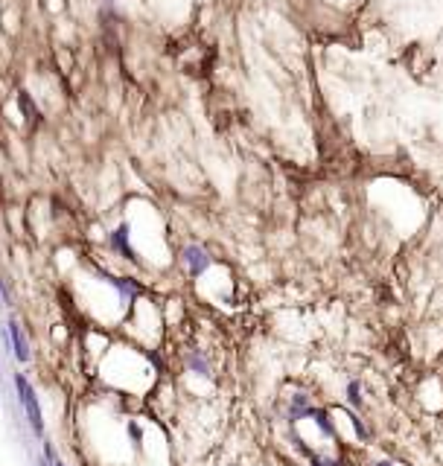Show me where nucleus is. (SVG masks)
<instances>
[{"mask_svg": "<svg viewBox=\"0 0 443 466\" xmlns=\"http://www.w3.org/2000/svg\"><path fill=\"white\" fill-rule=\"evenodd\" d=\"M15 388H18V399H21V406L23 411H27V420L32 425V432L35 434H44V417H41V406H39V399H35V388L27 382V376H15Z\"/></svg>", "mask_w": 443, "mask_h": 466, "instance_id": "obj_1", "label": "nucleus"}, {"mask_svg": "<svg viewBox=\"0 0 443 466\" xmlns=\"http://www.w3.org/2000/svg\"><path fill=\"white\" fill-rule=\"evenodd\" d=\"M181 260H184V265H187V271L193 277H199V274H204L207 268H210V254H207L204 248H199V245H187L184 254H181Z\"/></svg>", "mask_w": 443, "mask_h": 466, "instance_id": "obj_2", "label": "nucleus"}, {"mask_svg": "<svg viewBox=\"0 0 443 466\" xmlns=\"http://www.w3.org/2000/svg\"><path fill=\"white\" fill-rule=\"evenodd\" d=\"M6 335H9V341H6L9 353H15V359H18L21 364H27L32 355H30V344H27V338H23L18 321H9V324H6Z\"/></svg>", "mask_w": 443, "mask_h": 466, "instance_id": "obj_3", "label": "nucleus"}, {"mask_svg": "<svg viewBox=\"0 0 443 466\" xmlns=\"http://www.w3.org/2000/svg\"><path fill=\"white\" fill-rule=\"evenodd\" d=\"M310 417L318 423V428H321L327 437H336V425H332V420H329L327 411H321V408H310Z\"/></svg>", "mask_w": 443, "mask_h": 466, "instance_id": "obj_4", "label": "nucleus"}, {"mask_svg": "<svg viewBox=\"0 0 443 466\" xmlns=\"http://www.w3.org/2000/svg\"><path fill=\"white\" fill-rule=\"evenodd\" d=\"M114 245L129 256V260H138V256H134V251H131V245H129V228H120V230L114 233Z\"/></svg>", "mask_w": 443, "mask_h": 466, "instance_id": "obj_5", "label": "nucleus"}, {"mask_svg": "<svg viewBox=\"0 0 443 466\" xmlns=\"http://www.w3.org/2000/svg\"><path fill=\"white\" fill-rule=\"evenodd\" d=\"M347 402H350L353 408H362V385L356 382V379H353V382H347Z\"/></svg>", "mask_w": 443, "mask_h": 466, "instance_id": "obj_6", "label": "nucleus"}, {"mask_svg": "<svg viewBox=\"0 0 443 466\" xmlns=\"http://www.w3.org/2000/svg\"><path fill=\"white\" fill-rule=\"evenodd\" d=\"M298 446H301V449L306 452V455H310L312 466H341L338 461H327V458H321V455H315V452H310V449H306V446H303V440H301V437H298Z\"/></svg>", "mask_w": 443, "mask_h": 466, "instance_id": "obj_7", "label": "nucleus"}, {"mask_svg": "<svg viewBox=\"0 0 443 466\" xmlns=\"http://www.w3.org/2000/svg\"><path fill=\"white\" fill-rule=\"evenodd\" d=\"M350 423H353V428H356V434H359L362 440H367V428L362 425V420H359V417H350Z\"/></svg>", "mask_w": 443, "mask_h": 466, "instance_id": "obj_8", "label": "nucleus"}, {"mask_svg": "<svg viewBox=\"0 0 443 466\" xmlns=\"http://www.w3.org/2000/svg\"><path fill=\"white\" fill-rule=\"evenodd\" d=\"M129 432H131V437H134V440H138V443H140V437H143V434H140V428L134 425V423H129Z\"/></svg>", "mask_w": 443, "mask_h": 466, "instance_id": "obj_9", "label": "nucleus"}, {"mask_svg": "<svg viewBox=\"0 0 443 466\" xmlns=\"http://www.w3.org/2000/svg\"><path fill=\"white\" fill-rule=\"evenodd\" d=\"M374 466H393L391 461H379V463H374Z\"/></svg>", "mask_w": 443, "mask_h": 466, "instance_id": "obj_10", "label": "nucleus"}, {"mask_svg": "<svg viewBox=\"0 0 443 466\" xmlns=\"http://www.w3.org/2000/svg\"><path fill=\"white\" fill-rule=\"evenodd\" d=\"M0 309H3V291H0Z\"/></svg>", "mask_w": 443, "mask_h": 466, "instance_id": "obj_11", "label": "nucleus"}, {"mask_svg": "<svg viewBox=\"0 0 443 466\" xmlns=\"http://www.w3.org/2000/svg\"><path fill=\"white\" fill-rule=\"evenodd\" d=\"M39 466H50V463H47V461H39Z\"/></svg>", "mask_w": 443, "mask_h": 466, "instance_id": "obj_12", "label": "nucleus"}, {"mask_svg": "<svg viewBox=\"0 0 443 466\" xmlns=\"http://www.w3.org/2000/svg\"><path fill=\"white\" fill-rule=\"evenodd\" d=\"M53 466H65V463H61V461H53Z\"/></svg>", "mask_w": 443, "mask_h": 466, "instance_id": "obj_13", "label": "nucleus"}]
</instances>
